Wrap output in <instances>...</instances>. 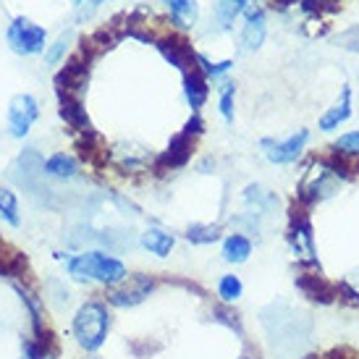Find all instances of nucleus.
Here are the masks:
<instances>
[{"label":"nucleus","instance_id":"nucleus-28","mask_svg":"<svg viewBox=\"0 0 359 359\" xmlns=\"http://www.w3.org/2000/svg\"><path fill=\"white\" fill-rule=\"evenodd\" d=\"M71 3H74V6H81V3H84V0H71Z\"/></svg>","mask_w":359,"mask_h":359},{"label":"nucleus","instance_id":"nucleus-19","mask_svg":"<svg viewBox=\"0 0 359 359\" xmlns=\"http://www.w3.org/2000/svg\"><path fill=\"white\" fill-rule=\"evenodd\" d=\"M218 236L220 229L212 226V223H191L189 229H187V239L191 244H212V241H218Z\"/></svg>","mask_w":359,"mask_h":359},{"label":"nucleus","instance_id":"nucleus-9","mask_svg":"<svg viewBox=\"0 0 359 359\" xmlns=\"http://www.w3.org/2000/svg\"><path fill=\"white\" fill-rule=\"evenodd\" d=\"M265 13L262 8H247V24L241 29V48L244 50H257L259 45L265 42Z\"/></svg>","mask_w":359,"mask_h":359},{"label":"nucleus","instance_id":"nucleus-25","mask_svg":"<svg viewBox=\"0 0 359 359\" xmlns=\"http://www.w3.org/2000/svg\"><path fill=\"white\" fill-rule=\"evenodd\" d=\"M197 63H200V71L205 76H212V79H220L226 71H231L233 60H223V63H210L205 55H197Z\"/></svg>","mask_w":359,"mask_h":359},{"label":"nucleus","instance_id":"nucleus-14","mask_svg":"<svg viewBox=\"0 0 359 359\" xmlns=\"http://www.w3.org/2000/svg\"><path fill=\"white\" fill-rule=\"evenodd\" d=\"M45 173L48 176H55V179H74V176H79V163L66 155V152H55L53 158L45 160Z\"/></svg>","mask_w":359,"mask_h":359},{"label":"nucleus","instance_id":"nucleus-11","mask_svg":"<svg viewBox=\"0 0 359 359\" xmlns=\"http://www.w3.org/2000/svg\"><path fill=\"white\" fill-rule=\"evenodd\" d=\"M184 95H187V100L194 110H200L202 102L208 100V76L200 69L189 71L184 76Z\"/></svg>","mask_w":359,"mask_h":359},{"label":"nucleus","instance_id":"nucleus-15","mask_svg":"<svg viewBox=\"0 0 359 359\" xmlns=\"http://www.w3.org/2000/svg\"><path fill=\"white\" fill-rule=\"evenodd\" d=\"M189 152H191V137L184 131V134L170 140L168 152L160 158V163H163V165H170V168H179V165H184V163L189 160Z\"/></svg>","mask_w":359,"mask_h":359},{"label":"nucleus","instance_id":"nucleus-27","mask_svg":"<svg viewBox=\"0 0 359 359\" xmlns=\"http://www.w3.org/2000/svg\"><path fill=\"white\" fill-rule=\"evenodd\" d=\"M102 3H108V0H90V11H95V8H100Z\"/></svg>","mask_w":359,"mask_h":359},{"label":"nucleus","instance_id":"nucleus-22","mask_svg":"<svg viewBox=\"0 0 359 359\" xmlns=\"http://www.w3.org/2000/svg\"><path fill=\"white\" fill-rule=\"evenodd\" d=\"M233 95H236V87H233V81H223L220 84V116L229 121H233Z\"/></svg>","mask_w":359,"mask_h":359},{"label":"nucleus","instance_id":"nucleus-26","mask_svg":"<svg viewBox=\"0 0 359 359\" xmlns=\"http://www.w3.org/2000/svg\"><path fill=\"white\" fill-rule=\"evenodd\" d=\"M215 320H218V323H223V325H229L231 330H233V328L241 330L236 315H231V312H226V309H218V312H215Z\"/></svg>","mask_w":359,"mask_h":359},{"label":"nucleus","instance_id":"nucleus-10","mask_svg":"<svg viewBox=\"0 0 359 359\" xmlns=\"http://www.w3.org/2000/svg\"><path fill=\"white\" fill-rule=\"evenodd\" d=\"M252 239L250 236H244V233H229L226 239H223V247H220V255L226 262L231 265H244L247 259L252 257Z\"/></svg>","mask_w":359,"mask_h":359},{"label":"nucleus","instance_id":"nucleus-24","mask_svg":"<svg viewBox=\"0 0 359 359\" xmlns=\"http://www.w3.org/2000/svg\"><path fill=\"white\" fill-rule=\"evenodd\" d=\"M69 42H71V34H60L58 40L45 50V63H48V66H55V63L66 55V50H69Z\"/></svg>","mask_w":359,"mask_h":359},{"label":"nucleus","instance_id":"nucleus-1","mask_svg":"<svg viewBox=\"0 0 359 359\" xmlns=\"http://www.w3.org/2000/svg\"><path fill=\"white\" fill-rule=\"evenodd\" d=\"M66 270H69V276L74 280H95V283H105V286H116L123 278H129L126 265L118 257L100 250L74 255L66 262Z\"/></svg>","mask_w":359,"mask_h":359},{"label":"nucleus","instance_id":"nucleus-12","mask_svg":"<svg viewBox=\"0 0 359 359\" xmlns=\"http://www.w3.org/2000/svg\"><path fill=\"white\" fill-rule=\"evenodd\" d=\"M173 244H176L173 233H168V231L163 229H147L142 233V247L150 252V255H155V257H168Z\"/></svg>","mask_w":359,"mask_h":359},{"label":"nucleus","instance_id":"nucleus-23","mask_svg":"<svg viewBox=\"0 0 359 359\" xmlns=\"http://www.w3.org/2000/svg\"><path fill=\"white\" fill-rule=\"evenodd\" d=\"M336 152L339 155H359V131H346L336 140Z\"/></svg>","mask_w":359,"mask_h":359},{"label":"nucleus","instance_id":"nucleus-3","mask_svg":"<svg viewBox=\"0 0 359 359\" xmlns=\"http://www.w3.org/2000/svg\"><path fill=\"white\" fill-rule=\"evenodd\" d=\"M45 42H48V34H45L40 24L24 19V16L11 21L8 45L13 53H19V55H37V53L45 50Z\"/></svg>","mask_w":359,"mask_h":359},{"label":"nucleus","instance_id":"nucleus-2","mask_svg":"<svg viewBox=\"0 0 359 359\" xmlns=\"http://www.w3.org/2000/svg\"><path fill=\"white\" fill-rule=\"evenodd\" d=\"M110 318L108 309L100 302H87L81 304L79 312L74 315V336L84 351H97L108 339Z\"/></svg>","mask_w":359,"mask_h":359},{"label":"nucleus","instance_id":"nucleus-18","mask_svg":"<svg viewBox=\"0 0 359 359\" xmlns=\"http://www.w3.org/2000/svg\"><path fill=\"white\" fill-rule=\"evenodd\" d=\"M241 294H244V283H241L239 276H233V273H229V276H220L218 297H220V302H223V304H233V302H239Z\"/></svg>","mask_w":359,"mask_h":359},{"label":"nucleus","instance_id":"nucleus-5","mask_svg":"<svg viewBox=\"0 0 359 359\" xmlns=\"http://www.w3.org/2000/svg\"><path fill=\"white\" fill-rule=\"evenodd\" d=\"M152 289H155V280L150 276H129L116 286H110L108 302L113 307H137L150 297Z\"/></svg>","mask_w":359,"mask_h":359},{"label":"nucleus","instance_id":"nucleus-29","mask_svg":"<svg viewBox=\"0 0 359 359\" xmlns=\"http://www.w3.org/2000/svg\"><path fill=\"white\" fill-rule=\"evenodd\" d=\"M239 359H252V357H247V354H244V357H239Z\"/></svg>","mask_w":359,"mask_h":359},{"label":"nucleus","instance_id":"nucleus-17","mask_svg":"<svg viewBox=\"0 0 359 359\" xmlns=\"http://www.w3.org/2000/svg\"><path fill=\"white\" fill-rule=\"evenodd\" d=\"M60 116L69 121L74 129L79 131H90V121H87V116H84V110H81V105L71 95H60Z\"/></svg>","mask_w":359,"mask_h":359},{"label":"nucleus","instance_id":"nucleus-7","mask_svg":"<svg viewBox=\"0 0 359 359\" xmlns=\"http://www.w3.org/2000/svg\"><path fill=\"white\" fill-rule=\"evenodd\" d=\"M289 247L294 259L299 262H315L318 255H315V236H312V229L304 218H297L294 226L289 231Z\"/></svg>","mask_w":359,"mask_h":359},{"label":"nucleus","instance_id":"nucleus-13","mask_svg":"<svg viewBox=\"0 0 359 359\" xmlns=\"http://www.w3.org/2000/svg\"><path fill=\"white\" fill-rule=\"evenodd\" d=\"M168 6L170 16L176 21V27L187 29V27H194L197 24V16H200V8H197V0H163Z\"/></svg>","mask_w":359,"mask_h":359},{"label":"nucleus","instance_id":"nucleus-6","mask_svg":"<svg viewBox=\"0 0 359 359\" xmlns=\"http://www.w3.org/2000/svg\"><path fill=\"white\" fill-rule=\"evenodd\" d=\"M40 116V105L32 95H16L8 102V126L13 137H27L32 129V123Z\"/></svg>","mask_w":359,"mask_h":359},{"label":"nucleus","instance_id":"nucleus-30","mask_svg":"<svg viewBox=\"0 0 359 359\" xmlns=\"http://www.w3.org/2000/svg\"><path fill=\"white\" fill-rule=\"evenodd\" d=\"M87 359H97V357H87Z\"/></svg>","mask_w":359,"mask_h":359},{"label":"nucleus","instance_id":"nucleus-21","mask_svg":"<svg viewBox=\"0 0 359 359\" xmlns=\"http://www.w3.org/2000/svg\"><path fill=\"white\" fill-rule=\"evenodd\" d=\"M299 286L307 291L312 299H323V302L330 299L328 286H325V283H323V278H318V276H304V278L299 280Z\"/></svg>","mask_w":359,"mask_h":359},{"label":"nucleus","instance_id":"nucleus-20","mask_svg":"<svg viewBox=\"0 0 359 359\" xmlns=\"http://www.w3.org/2000/svg\"><path fill=\"white\" fill-rule=\"evenodd\" d=\"M0 215L8 220L11 226H19L21 215H19V200L16 194L8 189H0Z\"/></svg>","mask_w":359,"mask_h":359},{"label":"nucleus","instance_id":"nucleus-4","mask_svg":"<svg viewBox=\"0 0 359 359\" xmlns=\"http://www.w3.org/2000/svg\"><path fill=\"white\" fill-rule=\"evenodd\" d=\"M307 142H309V131L299 129V131H294V134H289L286 140H268V137H265V140L259 142V147H262V152H265V158H268L270 163H276V165H289V163H294V160L304 152Z\"/></svg>","mask_w":359,"mask_h":359},{"label":"nucleus","instance_id":"nucleus-16","mask_svg":"<svg viewBox=\"0 0 359 359\" xmlns=\"http://www.w3.org/2000/svg\"><path fill=\"white\" fill-rule=\"evenodd\" d=\"M250 8V0H218L215 3V21L220 29H231V24Z\"/></svg>","mask_w":359,"mask_h":359},{"label":"nucleus","instance_id":"nucleus-8","mask_svg":"<svg viewBox=\"0 0 359 359\" xmlns=\"http://www.w3.org/2000/svg\"><path fill=\"white\" fill-rule=\"evenodd\" d=\"M351 110H354L351 108V87H344L339 102H336L333 108L325 110L323 118L318 121V129L320 131H336L341 123H346V121L351 118Z\"/></svg>","mask_w":359,"mask_h":359}]
</instances>
